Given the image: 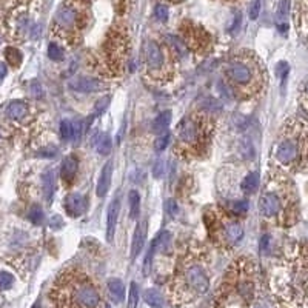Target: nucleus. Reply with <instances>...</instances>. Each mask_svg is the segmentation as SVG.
Here are the masks:
<instances>
[{"label":"nucleus","mask_w":308,"mask_h":308,"mask_svg":"<svg viewBox=\"0 0 308 308\" xmlns=\"http://www.w3.org/2000/svg\"><path fill=\"white\" fill-rule=\"evenodd\" d=\"M77 170H79V161L74 154H70L67 156L62 162V170H60V177L65 187H71L76 180L77 176Z\"/></svg>","instance_id":"17"},{"label":"nucleus","mask_w":308,"mask_h":308,"mask_svg":"<svg viewBox=\"0 0 308 308\" xmlns=\"http://www.w3.org/2000/svg\"><path fill=\"white\" fill-rule=\"evenodd\" d=\"M104 57L111 76H117L124 71L130 57V39L124 26H114L110 31L104 46Z\"/></svg>","instance_id":"12"},{"label":"nucleus","mask_w":308,"mask_h":308,"mask_svg":"<svg viewBox=\"0 0 308 308\" xmlns=\"http://www.w3.org/2000/svg\"><path fill=\"white\" fill-rule=\"evenodd\" d=\"M274 158L288 171H303L308 168V124L302 119H288L276 145Z\"/></svg>","instance_id":"5"},{"label":"nucleus","mask_w":308,"mask_h":308,"mask_svg":"<svg viewBox=\"0 0 308 308\" xmlns=\"http://www.w3.org/2000/svg\"><path fill=\"white\" fill-rule=\"evenodd\" d=\"M143 299L145 302L151 306V308H165V300L164 296L154 288H149L143 293Z\"/></svg>","instance_id":"25"},{"label":"nucleus","mask_w":308,"mask_h":308,"mask_svg":"<svg viewBox=\"0 0 308 308\" xmlns=\"http://www.w3.org/2000/svg\"><path fill=\"white\" fill-rule=\"evenodd\" d=\"M70 86L71 89L77 91V93H100L108 88V85L100 80V79H96V77H88V76H80V77H76L73 82H70Z\"/></svg>","instance_id":"13"},{"label":"nucleus","mask_w":308,"mask_h":308,"mask_svg":"<svg viewBox=\"0 0 308 308\" xmlns=\"http://www.w3.org/2000/svg\"><path fill=\"white\" fill-rule=\"evenodd\" d=\"M276 73H278V76H279L281 80H285L287 76H288V64H287V62H279Z\"/></svg>","instance_id":"43"},{"label":"nucleus","mask_w":308,"mask_h":308,"mask_svg":"<svg viewBox=\"0 0 308 308\" xmlns=\"http://www.w3.org/2000/svg\"><path fill=\"white\" fill-rule=\"evenodd\" d=\"M42 187H43V194H45V199L46 202L49 203L53 200V196H54V171H45L42 174Z\"/></svg>","instance_id":"22"},{"label":"nucleus","mask_w":308,"mask_h":308,"mask_svg":"<svg viewBox=\"0 0 308 308\" xmlns=\"http://www.w3.org/2000/svg\"><path fill=\"white\" fill-rule=\"evenodd\" d=\"M227 2H237V0H227Z\"/></svg>","instance_id":"50"},{"label":"nucleus","mask_w":308,"mask_h":308,"mask_svg":"<svg viewBox=\"0 0 308 308\" xmlns=\"http://www.w3.org/2000/svg\"><path fill=\"white\" fill-rule=\"evenodd\" d=\"M183 31V37H185V46H191V48H197L200 49V46L207 45V34L205 31L199 26H194L191 23H187L185 28H182Z\"/></svg>","instance_id":"16"},{"label":"nucleus","mask_w":308,"mask_h":308,"mask_svg":"<svg viewBox=\"0 0 308 308\" xmlns=\"http://www.w3.org/2000/svg\"><path fill=\"white\" fill-rule=\"evenodd\" d=\"M86 207H88V200L83 194L80 193H71L65 197V202H64V208L67 211L68 216L71 218H79L82 216L85 211H86Z\"/></svg>","instance_id":"15"},{"label":"nucleus","mask_w":308,"mask_h":308,"mask_svg":"<svg viewBox=\"0 0 308 308\" xmlns=\"http://www.w3.org/2000/svg\"><path fill=\"white\" fill-rule=\"evenodd\" d=\"M224 74L233 93L240 99L259 96L267 82L264 65L251 51H240L234 54L225 64Z\"/></svg>","instance_id":"4"},{"label":"nucleus","mask_w":308,"mask_h":308,"mask_svg":"<svg viewBox=\"0 0 308 308\" xmlns=\"http://www.w3.org/2000/svg\"><path fill=\"white\" fill-rule=\"evenodd\" d=\"M227 210H228L231 214H234L236 218H239V216H243V214L247 213L248 203H247L245 200H234V202H231V203L228 205Z\"/></svg>","instance_id":"31"},{"label":"nucleus","mask_w":308,"mask_h":308,"mask_svg":"<svg viewBox=\"0 0 308 308\" xmlns=\"http://www.w3.org/2000/svg\"><path fill=\"white\" fill-rule=\"evenodd\" d=\"M258 308H267V306H265V305H259Z\"/></svg>","instance_id":"48"},{"label":"nucleus","mask_w":308,"mask_h":308,"mask_svg":"<svg viewBox=\"0 0 308 308\" xmlns=\"http://www.w3.org/2000/svg\"><path fill=\"white\" fill-rule=\"evenodd\" d=\"M261 8H262V0H253L250 8H248V16L251 20H256L261 14Z\"/></svg>","instance_id":"37"},{"label":"nucleus","mask_w":308,"mask_h":308,"mask_svg":"<svg viewBox=\"0 0 308 308\" xmlns=\"http://www.w3.org/2000/svg\"><path fill=\"white\" fill-rule=\"evenodd\" d=\"M14 284V276L8 271H0V290H10Z\"/></svg>","instance_id":"36"},{"label":"nucleus","mask_w":308,"mask_h":308,"mask_svg":"<svg viewBox=\"0 0 308 308\" xmlns=\"http://www.w3.org/2000/svg\"><path fill=\"white\" fill-rule=\"evenodd\" d=\"M96 148H97V152L102 154V156H108V154L111 152V148H113L111 137L107 133H102L96 142Z\"/></svg>","instance_id":"27"},{"label":"nucleus","mask_w":308,"mask_h":308,"mask_svg":"<svg viewBox=\"0 0 308 308\" xmlns=\"http://www.w3.org/2000/svg\"><path fill=\"white\" fill-rule=\"evenodd\" d=\"M64 56H65L64 48H62L60 45H57V43L51 42L49 46H48V57H49L51 60H54V62H60V60L64 59Z\"/></svg>","instance_id":"32"},{"label":"nucleus","mask_w":308,"mask_h":308,"mask_svg":"<svg viewBox=\"0 0 308 308\" xmlns=\"http://www.w3.org/2000/svg\"><path fill=\"white\" fill-rule=\"evenodd\" d=\"M128 202H130V218L131 221H136L140 214V196L136 190L130 191Z\"/></svg>","instance_id":"28"},{"label":"nucleus","mask_w":308,"mask_h":308,"mask_svg":"<svg viewBox=\"0 0 308 308\" xmlns=\"http://www.w3.org/2000/svg\"><path fill=\"white\" fill-rule=\"evenodd\" d=\"M28 218H29V221L33 224L39 225V224L43 222V210L39 207V205H33V207L29 208V211H28Z\"/></svg>","instance_id":"34"},{"label":"nucleus","mask_w":308,"mask_h":308,"mask_svg":"<svg viewBox=\"0 0 308 308\" xmlns=\"http://www.w3.org/2000/svg\"><path fill=\"white\" fill-rule=\"evenodd\" d=\"M214 124L205 113H193L185 116L176 127V146L182 158H200L207 152Z\"/></svg>","instance_id":"7"},{"label":"nucleus","mask_w":308,"mask_h":308,"mask_svg":"<svg viewBox=\"0 0 308 308\" xmlns=\"http://www.w3.org/2000/svg\"><path fill=\"white\" fill-rule=\"evenodd\" d=\"M49 227L53 228V230H60L62 227H64V221H62V218L60 216H53L49 219Z\"/></svg>","instance_id":"44"},{"label":"nucleus","mask_w":308,"mask_h":308,"mask_svg":"<svg viewBox=\"0 0 308 308\" xmlns=\"http://www.w3.org/2000/svg\"><path fill=\"white\" fill-rule=\"evenodd\" d=\"M105 308H111V306H110V305H107V306H105Z\"/></svg>","instance_id":"51"},{"label":"nucleus","mask_w":308,"mask_h":308,"mask_svg":"<svg viewBox=\"0 0 308 308\" xmlns=\"http://www.w3.org/2000/svg\"><path fill=\"white\" fill-rule=\"evenodd\" d=\"M268 245H270V236L265 234V236H262V239H261V251H262V253H267Z\"/></svg>","instance_id":"45"},{"label":"nucleus","mask_w":308,"mask_h":308,"mask_svg":"<svg viewBox=\"0 0 308 308\" xmlns=\"http://www.w3.org/2000/svg\"><path fill=\"white\" fill-rule=\"evenodd\" d=\"M262 218L282 227L293 225L297 219L299 202L296 188L285 171L273 168L264 183L258 200Z\"/></svg>","instance_id":"2"},{"label":"nucleus","mask_w":308,"mask_h":308,"mask_svg":"<svg viewBox=\"0 0 308 308\" xmlns=\"http://www.w3.org/2000/svg\"><path fill=\"white\" fill-rule=\"evenodd\" d=\"M111 176H113V162L108 161L104 168L100 171V176H99V180H97V187H96V193L99 197H104L107 196L108 190H110V185H111Z\"/></svg>","instance_id":"18"},{"label":"nucleus","mask_w":308,"mask_h":308,"mask_svg":"<svg viewBox=\"0 0 308 308\" xmlns=\"http://www.w3.org/2000/svg\"><path fill=\"white\" fill-rule=\"evenodd\" d=\"M154 17H156L159 22H167L168 20V8L164 4H159L154 8Z\"/></svg>","instance_id":"38"},{"label":"nucleus","mask_w":308,"mask_h":308,"mask_svg":"<svg viewBox=\"0 0 308 308\" xmlns=\"http://www.w3.org/2000/svg\"><path fill=\"white\" fill-rule=\"evenodd\" d=\"M89 0H64L51 23V34L68 45L77 43L89 23Z\"/></svg>","instance_id":"8"},{"label":"nucleus","mask_w":308,"mask_h":308,"mask_svg":"<svg viewBox=\"0 0 308 308\" xmlns=\"http://www.w3.org/2000/svg\"><path fill=\"white\" fill-rule=\"evenodd\" d=\"M51 299L57 305V308H99L100 294L91 279L76 270L64 271L53 290Z\"/></svg>","instance_id":"6"},{"label":"nucleus","mask_w":308,"mask_h":308,"mask_svg":"<svg viewBox=\"0 0 308 308\" xmlns=\"http://www.w3.org/2000/svg\"><path fill=\"white\" fill-rule=\"evenodd\" d=\"M159 243H161V234L152 239V242L148 248V253L145 256V262H143V273L145 274H149V271H151V264H152L154 256H156V253L159 250Z\"/></svg>","instance_id":"26"},{"label":"nucleus","mask_w":308,"mask_h":308,"mask_svg":"<svg viewBox=\"0 0 308 308\" xmlns=\"http://www.w3.org/2000/svg\"><path fill=\"white\" fill-rule=\"evenodd\" d=\"M170 2H180V0H170Z\"/></svg>","instance_id":"49"},{"label":"nucleus","mask_w":308,"mask_h":308,"mask_svg":"<svg viewBox=\"0 0 308 308\" xmlns=\"http://www.w3.org/2000/svg\"><path fill=\"white\" fill-rule=\"evenodd\" d=\"M302 102H303L305 108L308 110V82L303 85V89H302Z\"/></svg>","instance_id":"46"},{"label":"nucleus","mask_w":308,"mask_h":308,"mask_svg":"<svg viewBox=\"0 0 308 308\" xmlns=\"http://www.w3.org/2000/svg\"><path fill=\"white\" fill-rule=\"evenodd\" d=\"M146 230H148V222L146 221H142L136 228V233H134V237H133V247H131V258L133 259L137 258V254L143 248V243H145V239H146Z\"/></svg>","instance_id":"20"},{"label":"nucleus","mask_w":308,"mask_h":308,"mask_svg":"<svg viewBox=\"0 0 308 308\" xmlns=\"http://www.w3.org/2000/svg\"><path fill=\"white\" fill-rule=\"evenodd\" d=\"M119 211H120V200L119 197H116L110 208H108V216H107V239L113 240L114 233H116V227H117V218H119Z\"/></svg>","instance_id":"19"},{"label":"nucleus","mask_w":308,"mask_h":308,"mask_svg":"<svg viewBox=\"0 0 308 308\" xmlns=\"http://www.w3.org/2000/svg\"><path fill=\"white\" fill-rule=\"evenodd\" d=\"M179 51L168 40L161 43L158 40H146L143 46L145 74L152 83H168L177 70Z\"/></svg>","instance_id":"9"},{"label":"nucleus","mask_w":308,"mask_h":308,"mask_svg":"<svg viewBox=\"0 0 308 308\" xmlns=\"http://www.w3.org/2000/svg\"><path fill=\"white\" fill-rule=\"evenodd\" d=\"M224 285L228 294L237 296L242 302L250 303L256 294V265L248 258H240L234 261L227 276L224 278Z\"/></svg>","instance_id":"11"},{"label":"nucleus","mask_w":308,"mask_h":308,"mask_svg":"<svg viewBox=\"0 0 308 308\" xmlns=\"http://www.w3.org/2000/svg\"><path fill=\"white\" fill-rule=\"evenodd\" d=\"M210 288V276L205 265V253L200 248H188L182 256L171 285V302L188 306Z\"/></svg>","instance_id":"3"},{"label":"nucleus","mask_w":308,"mask_h":308,"mask_svg":"<svg viewBox=\"0 0 308 308\" xmlns=\"http://www.w3.org/2000/svg\"><path fill=\"white\" fill-rule=\"evenodd\" d=\"M170 124H171V111H164V113H161L156 119H154V122H152V125H151L152 133H156V134L165 133Z\"/></svg>","instance_id":"24"},{"label":"nucleus","mask_w":308,"mask_h":308,"mask_svg":"<svg viewBox=\"0 0 308 308\" xmlns=\"http://www.w3.org/2000/svg\"><path fill=\"white\" fill-rule=\"evenodd\" d=\"M165 211H167L170 216H176V213H177V203H176L174 199H168V200L165 202Z\"/></svg>","instance_id":"42"},{"label":"nucleus","mask_w":308,"mask_h":308,"mask_svg":"<svg viewBox=\"0 0 308 308\" xmlns=\"http://www.w3.org/2000/svg\"><path fill=\"white\" fill-rule=\"evenodd\" d=\"M164 171H165V164H164V161H158L156 165H154V168H152V176H154V179H161V177L164 176Z\"/></svg>","instance_id":"40"},{"label":"nucleus","mask_w":308,"mask_h":308,"mask_svg":"<svg viewBox=\"0 0 308 308\" xmlns=\"http://www.w3.org/2000/svg\"><path fill=\"white\" fill-rule=\"evenodd\" d=\"M60 136L64 140H76V127L70 120H62L60 124Z\"/></svg>","instance_id":"30"},{"label":"nucleus","mask_w":308,"mask_h":308,"mask_svg":"<svg viewBox=\"0 0 308 308\" xmlns=\"http://www.w3.org/2000/svg\"><path fill=\"white\" fill-rule=\"evenodd\" d=\"M205 224L216 243L233 247L243 237V227L227 208H210L205 211Z\"/></svg>","instance_id":"10"},{"label":"nucleus","mask_w":308,"mask_h":308,"mask_svg":"<svg viewBox=\"0 0 308 308\" xmlns=\"http://www.w3.org/2000/svg\"><path fill=\"white\" fill-rule=\"evenodd\" d=\"M5 114L13 122L25 124L31 119V105L23 100H14L11 104H8Z\"/></svg>","instance_id":"14"},{"label":"nucleus","mask_w":308,"mask_h":308,"mask_svg":"<svg viewBox=\"0 0 308 308\" xmlns=\"http://www.w3.org/2000/svg\"><path fill=\"white\" fill-rule=\"evenodd\" d=\"M139 303V287L136 282H131L128 293V308H137Z\"/></svg>","instance_id":"33"},{"label":"nucleus","mask_w":308,"mask_h":308,"mask_svg":"<svg viewBox=\"0 0 308 308\" xmlns=\"http://www.w3.org/2000/svg\"><path fill=\"white\" fill-rule=\"evenodd\" d=\"M259 185H261V177H259V173H248L242 183H240V190L245 193V194H253L259 190Z\"/></svg>","instance_id":"21"},{"label":"nucleus","mask_w":308,"mask_h":308,"mask_svg":"<svg viewBox=\"0 0 308 308\" xmlns=\"http://www.w3.org/2000/svg\"><path fill=\"white\" fill-rule=\"evenodd\" d=\"M39 156H42V158H54L56 154H57V148L56 146H48V148H42V149H39Z\"/></svg>","instance_id":"41"},{"label":"nucleus","mask_w":308,"mask_h":308,"mask_svg":"<svg viewBox=\"0 0 308 308\" xmlns=\"http://www.w3.org/2000/svg\"><path fill=\"white\" fill-rule=\"evenodd\" d=\"M108 104H110V97L107 96V97H104V99H102L100 102H99V104L96 105V111H94V114L91 116V119H89V122L94 119V117H97V116H100L102 113H104L105 110H107V107H108Z\"/></svg>","instance_id":"39"},{"label":"nucleus","mask_w":308,"mask_h":308,"mask_svg":"<svg viewBox=\"0 0 308 308\" xmlns=\"http://www.w3.org/2000/svg\"><path fill=\"white\" fill-rule=\"evenodd\" d=\"M108 291H110V294H111V299H113L116 303L122 302L124 297H125V285H124V282H122L120 279H117V278L108 281Z\"/></svg>","instance_id":"23"},{"label":"nucleus","mask_w":308,"mask_h":308,"mask_svg":"<svg viewBox=\"0 0 308 308\" xmlns=\"http://www.w3.org/2000/svg\"><path fill=\"white\" fill-rule=\"evenodd\" d=\"M170 140H171V134L167 133V131L162 133L156 140H154V149H156V151H164L168 146Z\"/></svg>","instance_id":"35"},{"label":"nucleus","mask_w":308,"mask_h":308,"mask_svg":"<svg viewBox=\"0 0 308 308\" xmlns=\"http://www.w3.org/2000/svg\"><path fill=\"white\" fill-rule=\"evenodd\" d=\"M5 57H7L8 64H10L13 68H19L20 64H22V59H23L22 53H20V51H19L16 46H8V48L5 49Z\"/></svg>","instance_id":"29"},{"label":"nucleus","mask_w":308,"mask_h":308,"mask_svg":"<svg viewBox=\"0 0 308 308\" xmlns=\"http://www.w3.org/2000/svg\"><path fill=\"white\" fill-rule=\"evenodd\" d=\"M271 291L282 308L308 305V245L296 247L274 265Z\"/></svg>","instance_id":"1"},{"label":"nucleus","mask_w":308,"mask_h":308,"mask_svg":"<svg viewBox=\"0 0 308 308\" xmlns=\"http://www.w3.org/2000/svg\"><path fill=\"white\" fill-rule=\"evenodd\" d=\"M7 76V67L4 64H0V79H4Z\"/></svg>","instance_id":"47"}]
</instances>
